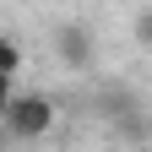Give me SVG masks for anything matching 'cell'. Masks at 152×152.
Here are the masks:
<instances>
[{
    "instance_id": "6da1fadb",
    "label": "cell",
    "mask_w": 152,
    "mask_h": 152,
    "mask_svg": "<svg viewBox=\"0 0 152 152\" xmlns=\"http://www.w3.org/2000/svg\"><path fill=\"white\" fill-rule=\"evenodd\" d=\"M0 120H6L11 141H38V136L54 130V98H44V92H11V103L0 109Z\"/></svg>"
},
{
    "instance_id": "7a4b0ae2",
    "label": "cell",
    "mask_w": 152,
    "mask_h": 152,
    "mask_svg": "<svg viewBox=\"0 0 152 152\" xmlns=\"http://www.w3.org/2000/svg\"><path fill=\"white\" fill-rule=\"evenodd\" d=\"M49 44H54V54H60V65H71V71H87V65H92V54H98V44H92V27L82 22V16L60 22V27L49 33Z\"/></svg>"
},
{
    "instance_id": "3957f363",
    "label": "cell",
    "mask_w": 152,
    "mask_h": 152,
    "mask_svg": "<svg viewBox=\"0 0 152 152\" xmlns=\"http://www.w3.org/2000/svg\"><path fill=\"white\" fill-rule=\"evenodd\" d=\"M16 71H22V49L11 38H0V76H16Z\"/></svg>"
},
{
    "instance_id": "277c9868",
    "label": "cell",
    "mask_w": 152,
    "mask_h": 152,
    "mask_svg": "<svg viewBox=\"0 0 152 152\" xmlns=\"http://www.w3.org/2000/svg\"><path fill=\"white\" fill-rule=\"evenodd\" d=\"M130 33H136V44H141V49H152V6H147V11H136Z\"/></svg>"
},
{
    "instance_id": "5b68a950",
    "label": "cell",
    "mask_w": 152,
    "mask_h": 152,
    "mask_svg": "<svg viewBox=\"0 0 152 152\" xmlns=\"http://www.w3.org/2000/svg\"><path fill=\"white\" fill-rule=\"evenodd\" d=\"M11 103V76H0V109Z\"/></svg>"
},
{
    "instance_id": "8992f818",
    "label": "cell",
    "mask_w": 152,
    "mask_h": 152,
    "mask_svg": "<svg viewBox=\"0 0 152 152\" xmlns=\"http://www.w3.org/2000/svg\"><path fill=\"white\" fill-rule=\"evenodd\" d=\"M6 141H11V136H6V120H0V147H6Z\"/></svg>"
}]
</instances>
